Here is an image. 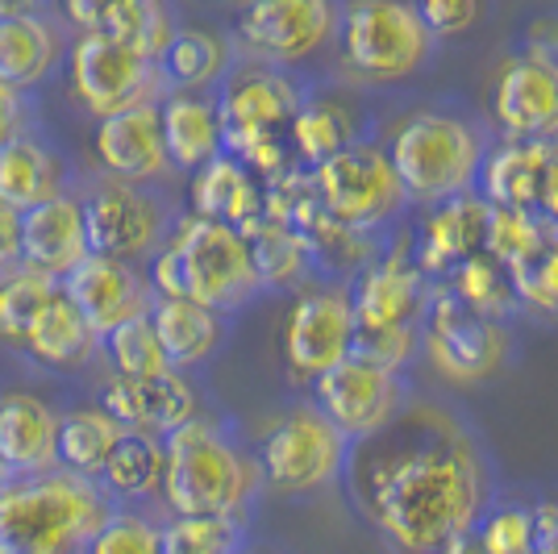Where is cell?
Masks as SVG:
<instances>
[{"mask_svg": "<svg viewBox=\"0 0 558 554\" xmlns=\"http://www.w3.org/2000/svg\"><path fill=\"white\" fill-rule=\"evenodd\" d=\"M71 304L84 313V322L96 329V338H105L117 325L134 322L142 313H150L155 288L150 276L138 263H121V258H100L88 254L71 276L59 279Z\"/></svg>", "mask_w": 558, "mask_h": 554, "instance_id": "17", "label": "cell"}, {"mask_svg": "<svg viewBox=\"0 0 558 554\" xmlns=\"http://www.w3.org/2000/svg\"><path fill=\"white\" fill-rule=\"evenodd\" d=\"M0 276H4V272H0Z\"/></svg>", "mask_w": 558, "mask_h": 554, "instance_id": "53", "label": "cell"}, {"mask_svg": "<svg viewBox=\"0 0 558 554\" xmlns=\"http://www.w3.org/2000/svg\"><path fill=\"white\" fill-rule=\"evenodd\" d=\"M251 238V254H255V267L263 288L267 284H296V279L308 272L313 263V251H308V238L283 221H271L263 217L255 230H246Z\"/></svg>", "mask_w": 558, "mask_h": 554, "instance_id": "34", "label": "cell"}, {"mask_svg": "<svg viewBox=\"0 0 558 554\" xmlns=\"http://www.w3.org/2000/svg\"><path fill=\"white\" fill-rule=\"evenodd\" d=\"M492 117L512 142L558 138V59L521 55L509 59L492 88Z\"/></svg>", "mask_w": 558, "mask_h": 554, "instance_id": "14", "label": "cell"}, {"mask_svg": "<svg viewBox=\"0 0 558 554\" xmlns=\"http://www.w3.org/2000/svg\"><path fill=\"white\" fill-rule=\"evenodd\" d=\"M475 538H480L484 554H530V508H496L475 526Z\"/></svg>", "mask_w": 558, "mask_h": 554, "instance_id": "44", "label": "cell"}, {"mask_svg": "<svg viewBox=\"0 0 558 554\" xmlns=\"http://www.w3.org/2000/svg\"><path fill=\"white\" fill-rule=\"evenodd\" d=\"M338 34L333 0H242L238 43L267 68L313 59Z\"/></svg>", "mask_w": 558, "mask_h": 554, "instance_id": "13", "label": "cell"}, {"mask_svg": "<svg viewBox=\"0 0 558 554\" xmlns=\"http://www.w3.org/2000/svg\"><path fill=\"white\" fill-rule=\"evenodd\" d=\"M350 442L329 425L317 405L283 413L258 446V475L283 496H304L338 480Z\"/></svg>", "mask_w": 558, "mask_h": 554, "instance_id": "8", "label": "cell"}, {"mask_svg": "<svg viewBox=\"0 0 558 554\" xmlns=\"http://www.w3.org/2000/svg\"><path fill=\"white\" fill-rule=\"evenodd\" d=\"M221 80L226 84L217 96V113H221L226 155L238 159L242 167L267 171V176L283 171L279 130L292 125V117L301 109V88L279 68H267V63L226 71Z\"/></svg>", "mask_w": 558, "mask_h": 554, "instance_id": "5", "label": "cell"}, {"mask_svg": "<svg viewBox=\"0 0 558 554\" xmlns=\"http://www.w3.org/2000/svg\"><path fill=\"white\" fill-rule=\"evenodd\" d=\"M555 155L550 142H509L484 167V201L505 208H537L542 171Z\"/></svg>", "mask_w": 558, "mask_h": 554, "instance_id": "30", "label": "cell"}, {"mask_svg": "<svg viewBox=\"0 0 558 554\" xmlns=\"http://www.w3.org/2000/svg\"><path fill=\"white\" fill-rule=\"evenodd\" d=\"M125 430L105 409H71L59 413V467L71 475L96 480Z\"/></svg>", "mask_w": 558, "mask_h": 554, "instance_id": "33", "label": "cell"}, {"mask_svg": "<svg viewBox=\"0 0 558 554\" xmlns=\"http://www.w3.org/2000/svg\"><path fill=\"white\" fill-rule=\"evenodd\" d=\"M454 297L471 309V313H480V317H505L512 304H517V292H512V279L509 272L488 258V254H475V258H466L463 267L454 272Z\"/></svg>", "mask_w": 558, "mask_h": 554, "instance_id": "40", "label": "cell"}, {"mask_svg": "<svg viewBox=\"0 0 558 554\" xmlns=\"http://www.w3.org/2000/svg\"><path fill=\"white\" fill-rule=\"evenodd\" d=\"M146 276L155 297H187L213 313L242 309L263 292L251 238L209 217H187L167 233Z\"/></svg>", "mask_w": 558, "mask_h": 554, "instance_id": "3", "label": "cell"}, {"mask_svg": "<svg viewBox=\"0 0 558 554\" xmlns=\"http://www.w3.org/2000/svg\"><path fill=\"white\" fill-rule=\"evenodd\" d=\"M68 68L71 93L96 121L109 113H121L130 105H142V100L167 96L159 63L138 55L134 47L109 38V34H80L68 50Z\"/></svg>", "mask_w": 558, "mask_h": 554, "instance_id": "10", "label": "cell"}, {"mask_svg": "<svg viewBox=\"0 0 558 554\" xmlns=\"http://www.w3.org/2000/svg\"><path fill=\"white\" fill-rule=\"evenodd\" d=\"M63 192H71V162L38 125L0 146V201L9 208L25 213Z\"/></svg>", "mask_w": 558, "mask_h": 554, "instance_id": "21", "label": "cell"}, {"mask_svg": "<svg viewBox=\"0 0 558 554\" xmlns=\"http://www.w3.org/2000/svg\"><path fill=\"white\" fill-rule=\"evenodd\" d=\"M413 350H417L413 325H384V329H354V350L350 354H363V359L400 375V368L413 359Z\"/></svg>", "mask_w": 558, "mask_h": 554, "instance_id": "43", "label": "cell"}, {"mask_svg": "<svg viewBox=\"0 0 558 554\" xmlns=\"http://www.w3.org/2000/svg\"><path fill=\"white\" fill-rule=\"evenodd\" d=\"M396 180L409 201L442 205L471 192L480 176V138L475 130L446 113H413L396 125L388 146Z\"/></svg>", "mask_w": 558, "mask_h": 554, "instance_id": "6", "label": "cell"}, {"mask_svg": "<svg viewBox=\"0 0 558 554\" xmlns=\"http://www.w3.org/2000/svg\"><path fill=\"white\" fill-rule=\"evenodd\" d=\"M0 467L9 480L47 475L59 467V413L43 396L9 393L0 400Z\"/></svg>", "mask_w": 558, "mask_h": 554, "instance_id": "22", "label": "cell"}, {"mask_svg": "<svg viewBox=\"0 0 558 554\" xmlns=\"http://www.w3.org/2000/svg\"><path fill=\"white\" fill-rule=\"evenodd\" d=\"M530 554H558V505L530 508Z\"/></svg>", "mask_w": 558, "mask_h": 554, "instance_id": "48", "label": "cell"}, {"mask_svg": "<svg viewBox=\"0 0 558 554\" xmlns=\"http://www.w3.org/2000/svg\"><path fill=\"white\" fill-rule=\"evenodd\" d=\"M288 130H292L301 159L308 162H326L329 155L350 146V113L333 100H301Z\"/></svg>", "mask_w": 558, "mask_h": 554, "instance_id": "37", "label": "cell"}, {"mask_svg": "<svg viewBox=\"0 0 558 554\" xmlns=\"http://www.w3.org/2000/svg\"><path fill=\"white\" fill-rule=\"evenodd\" d=\"M537 213L546 217V226L558 230V150L550 155L546 171H542V188H537Z\"/></svg>", "mask_w": 558, "mask_h": 554, "instance_id": "50", "label": "cell"}, {"mask_svg": "<svg viewBox=\"0 0 558 554\" xmlns=\"http://www.w3.org/2000/svg\"><path fill=\"white\" fill-rule=\"evenodd\" d=\"M159 71L171 93H205L230 71V47L213 29H175L159 55Z\"/></svg>", "mask_w": 558, "mask_h": 554, "instance_id": "31", "label": "cell"}, {"mask_svg": "<svg viewBox=\"0 0 558 554\" xmlns=\"http://www.w3.org/2000/svg\"><path fill=\"white\" fill-rule=\"evenodd\" d=\"M159 554H246L238 517H171L159 533Z\"/></svg>", "mask_w": 558, "mask_h": 554, "instance_id": "39", "label": "cell"}, {"mask_svg": "<svg viewBox=\"0 0 558 554\" xmlns=\"http://www.w3.org/2000/svg\"><path fill=\"white\" fill-rule=\"evenodd\" d=\"M313 192H317V201L329 217L354 233L379 230L409 201L388 155L375 150V146H354V142L347 150L329 155L326 162H317Z\"/></svg>", "mask_w": 558, "mask_h": 554, "instance_id": "9", "label": "cell"}, {"mask_svg": "<svg viewBox=\"0 0 558 554\" xmlns=\"http://www.w3.org/2000/svg\"><path fill=\"white\" fill-rule=\"evenodd\" d=\"M342 55L350 71L367 80H404L425 68L434 34L425 29L413 0H347L338 13Z\"/></svg>", "mask_w": 558, "mask_h": 554, "instance_id": "7", "label": "cell"}, {"mask_svg": "<svg viewBox=\"0 0 558 554\" xmlns=\"http://www.w3.org/2000/svg\"><path fill=\"white\" fill-rule=\"evenodd\" d=\"M159 533L163 526H155L150 517H142L134 508H113L105 526L93 533V542L84 546V554H159Z\"/></svg>", "mask_w": 558, "mask_h": 554, "instance_id": "42", "label": "cell"}, {"mask_svg": "<svg viewBox=\"0 0 558 554\" xmlns=\"http://www.w3.org/2000/svg\"><path fill=\"white\" fill-rule=\"evenodd\" d=\"M146 317L159 334V347H163L171 371L201 368L205 359H213V350L221 347V338H226L221 313L187 301V297H155Z\"/></svg>", "mask_w": 558, "mask_h": 554, "instance_id": "27", "label": "cell"}, {"mask_svg": "<svg viewBox=\"0 0 558 554\" xmlns=\"http://www.w3.org/2000/svg\"><path fill=\"white\" fill-rule=\"evenodd\" d=\"M159 117H163V142L167 159L180 171H201L213 162L226 146H221V113L217 100L205 93H171L159 100Z\"/></svg>", "mask_w": 558, "mask_h": 554, "instance_id": "28", "label": "cell"}, {"mask_svg": "<svg viewBox=\"0 0 558 554\" xmlns=\"http://www.w3.org/2000/svg\"><path fill=\"white\" fill-rule=\"evenodd\" d=\"M354 309H350V292H304L292 304L288 325H283V359L292 375L301 380H317L322 371L342 363L354 350Z\"/></svg>", "mask_w": 558, "mask_h": 554, "instance_id": "16", "label": "cell"}, {"mask_svg": "<svg viewBox=\"0 0 558 554\" xmlns=\"http://www.w3.org/2000/svg\"><path fill=\"white\" fill-rule=\"evenodd\" d=\"M550 238V226L537 208H505L492 205L488 213V242H484V254L496 258L505 272L525 263L530 254Z\"/></svg>", "mask_w": 558, "mask_h": 554, "instance_id": "35", "label": "cell"}, {"mask_svg": "<svg viewBox=\"0 0 558 554\" xmlns=\"http://www.w3.org/2000/svg\"><path fill=\"white\" fill-rule=\"evenodd\" d=\"M88 230H84V205L80 192H63L47 205L22 213V254L17 267H29L38 276L63 279L88 258Z\"/></svg>", "mask_w": 558, "mask_h": 554, "instance_id": "20", "label": "cell"}, {"mask_svg": "<svg viewBox=\"0 0 558 554\" xmlns=\"http://www.w3.org/2000/svg\"><path fill=\"white\" fill-rule=\"evenodd\" d=\"M192 217H209L233 230H255L267 213V196L258 188L255 171L230 159L226 150L213 162H205L201 171H192Z\"/></svg>", "mask_w": 558, "mask_h": 554, "instance_id": "25", "label": "cell"}, {"mask_svg": "<svg viewBox=\"0 0 558 554\" xmlns=\"http://www.w3.org/2000/svg\"><path fill=\"white\" fill-rule=\"evenodd\" d=\"M509 279H512L517 301L534 304L537 313L558 317V238L555 233H550L525 263L509 267Z\"/></svg>", "mask_w": 558, "mask_h": 554, "instance_id": "41", "label": "cell"}, {"mask_svg": "<svg viewBox=\"0 0 558 554\" xmlns=\"http://www.w3.org/2000/svg\"><path fill=\"white\" fill-rule=\"evenodd\" d=\"M96 484L109 492V501H134V496H150L163 484V438H150L138 430H125L109 459L100 467Z\"/></svg>", "mask_w": 558, "mask_h": 554, "instance_id": "32", "label": "cell"}, {"mask_svg": "<svg viewBox=\"0 0 558 554\" xmlns=\"http://www.w3.org/2000/svg\"><path fill=\"white\" fill-rule=\"evenodd\" d=\"M258 480V462L205 417H192L163 438L159 496L171 517H238L251 505Z\"/></svg>", "mask_w": 558, "mask_h": 554, "instance_id": "4", "label": "cell"}, {"mask_svg": "<svg viewBox=\"0 0 558 554\" xmlns=\"http://www.w3.org/2000/svg\"><path fill=\"white\" fill-rule=\"evenodd\" d=\"M59 292V279L38 276L29 267H9L0 276V338L22 347L29 322L43 313V304Z\"/></svg>", "mask_w": 558, "mask_h": 554, "instance_id": "36", "label": "cell"}, {"mask_svg": "<svg viewBox=\"0 0 558 554\" xmlns=\"http://www.w3.org/2000/svg\"><path fill=\"white\" fill-rule=\"evenodd\" d=\"M434 554H484V546H480V538H475V530L466 533H454L450 542H442Z\"/></svg>", "mask_w": 558, "mask_h": 554, "instance_id": "52", "label": "cell"}, {"mask_svg": "<svg viewBox=\"0 0 558 554\" xmlns=\"http://www.w3.org/2000/svg\"><path fill=\"white\" fill-rule=\"evenodd\" d=\"M421 22L438 38H459L480 17V0H413Z\"/></svg>", "mask_w": 558, "mask_h": 554, "instance_id": "45", "label": "cell"}, {"mask_svg": "<svg viewBox=\"0 0 558 554\" xmlns=\"http://www.w3.org/2000/svg\"><path fill=\"white\" fill-rule=\"evenodd\" d=\"M38 125V105H34V93H17L9 84H0V146L9 138H17L25 130Z\"/></svg>", "mask_w": 558, "mask_h": 554, "instance_id": "46", "label": "cell"}, {"mask_svg": "<svg viewBox=\"0 0 558 554\" xmlns=\"http://www.w3.org/2000/svg\"><path fill=\"white\" fill-rule=\"evenodd\" d=\"M425 304V288H421V272L409 258H384L363 267V276L350 292V309H354V325L359 329H384V325H413V317Z\"/></svg>", "mask_w": 558, "mask_h": 554, "instance_id": "26", "label": "cell"}, {"mask_svg": "<svg viewBox=\"0 0 558 554\" xmlns=\"http://www.w3.org/2000/svg\"><path fill=\"white\" fill-rule=\"evenodd\" d=\"M530 43H534L537 55H550V59H555V50H558V17H537V22L530 25Z\"/></svg>", "mask_w": 558, "mask_h": 554, "instance_id": "51", "label": "cell"}, {"mask_svg": "<svg viewBox=\"0 0 558 554\" xmlns=\"http://www.w3.org/2000/svg\"><path fill=\"white\" fill-rule=\"evenodd\" d=\"M17 254H22V213L0 201V272L17 267Z\"/></svg>", "mask_w": 558, "mask_h": 554, "instance_id": "49", "label": "cell"}, {"mask_svg": "<svg viewBox=\"0 0 558 554\" xmlns=\"http://www.w3.org/2000/svg\"><path fill=\"white\" fill-rule=\"evenodd\" d=\"M313 396H317L322 417L342 438L367 442L396 421L400 400H404V384L396 371L379 368L363 354H347L342 363H333L313 380Z\"/></svg>", "mask_w": 558, "mask_h": 554, "instance_id": "12", "label": "cell"}, {"mask_svg": "<svg viewBox=\"0 0 558 554\" xmlns=\"http://www.w3.org/2000/svg\"><path fill=\"white\" fill-rule=\"evenodd\" d=\"M93 150L105 176L125 180V184H150L171 171L163 142V117H159V100H142L121 113H109L96 121Z\"/></svg>", "mask_w": 558, "mask_h": 554, "instance_id": "18", "label": "cell"}, {"mask_svg": "<svg viewBox=\"0 0 558 554\" xmlns=\"http://www.w3.org/2000/svg\"><path fill=\"white\" fill-rule=\"evenodd\" d=\"M121 9V0H63V17H68L80 34H100L113 22V13Z\"/></svg>", "mask_w": 558, "mask_h": 554, "instance_id": "47", "label": "cell"}, {"mask_svg": "<svg viewBox=\"0 0 558 554\" xmlns=\"http://www.w3.org/2000/svg\"><path fill=\"white\" fill-rule=\"evenodd\" d=\"M425 350L450 380H484L505 359V334L496 322L471 313L454 292H442L425 313Z\"/></svg>", "mask_w": 558, "mask_h": 554, "instance_id": "15", "label": "cell"}, {"mask_svg": "<svg viewBox=\"0 0 558 554\" xmlns=\"http://www.w3.org/2000/svg\"><path fill=\"white\" fill-rule=\"evenodd\" d=\"M488 213L492 205L484 196H450L429 217V226L417 242V272H459L466 258L484 254L488 242Z\"/></svg>", "mask_w": 558, "mask_h": 554, "instance_id": "24", "label": "cell"}, {"mask_svg": "<svg viewBox=\"0 0 558 554\" xmlns=\"http://www.w3.org/2000/svg\"><path fill=\"white\" fill-rule=\"evenodd\" d=\"M354 484L372 521L404 554H434L454 533L475 530L484 508V462L442 417L413 421L404 438L379 442L359 462Z\"/></svg>", "mask_w": 558, "mask_h": 554, "instance_id": "1", "label": "cell"}, {"mask_svg": "<svg viewBox=\"0 0 558 554\" xmlns=\"http://www.w3.org/2000/svg\"><path fill=\"white\" fill-rule=\"evenodd\" d=\"M68 59V38L59 22L43 13L0 17V84L17 93H38Z\"/></svg>", "mask_w": 558, "mask_h": 554, "instance_id": "23", "label": "cell"}, {"mask_svg": "<svg viewBox=\"0 0 558 554\" xmlns=\"http://www.w3.org/2000/svg\"><path fill=\"white\" fill-rule=\"evenodd\" d=\"M22 347L43 368H84L96 350H100V338H96V329L84 322V313L71 304V297L63 292V284H59V292L29 322Z\"/></svg>", "mask_w": 558, "mask_h": 554, "instance_id": "29", "label": "cell"}, {"mask_svg": "<svg viewBox=\"0 0 558 554\" xmlns=\"http://www.w3.org/2000/svg\"><path fill=\"white\" fill-rule=\"evenodd\" d=\"M100 409L113 417L121 430L167 438L171 430L201 417V400H196V388L184 380V371H163V375H142V380L113 375L105 384Z\"/></svg>", "mask_w": 558, "mask_h": 554, "instance_id": "19", "label": "cell"}, {"mask_svg": "<svg viewBox=\"0 0 558 554\" xmlns=\"http://www.w3.org/2000/svg\"><path fill=\"white\" fill-rule=\"evenodd\" d=\"M100 350L109 354L113 371L125 375V380H142V375H163V371H171L167 368L163 347H159V334H155V325H150L146 313L134 317V322L109 329V334L100 338Z\"/></svg>", "mask_w": 558, "mask_h": 554, "instance_id": "38", "label": "cell"}, {"mask_svg": "<svg viewBox=\"0 0 558 554\" xmlns=\"http://www.w3.org/2000/svg\"><path fill=\"white\" fill-rule=\"evenodd\" d=\"M113 513L109 492L54 467L0 487V554H84Z\"/></svg>", "mask_w": 558, "mask_h": 554, "instance_id": "2", "label": "cell"}, {"mask_svg": "<svg viewBox=\"0 0 558 554\" xmlns=\"http://www.w3.org/2000/svg\"><path fill=\"white\" fill-rule=\"evenodd\" d=\"M84 230H88V251L100 258H121L138 263L155 258V251L171 233V213L146 184H125V180H100L84 196Z\"/></svg>", "mask_w": 558, "mask_h": 554, "instance_id": "11", "label": "cell"}]
</instances>
